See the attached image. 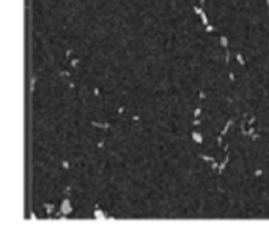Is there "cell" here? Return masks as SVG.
<instances>
[{
  "label": "cell",
  "mask_w": 269,
  "mask_h": 238,
  "mask_svg": "<svg viewBox=\"0 0 269 238\" xmlns=\"http://www.w3.org/2000/svg\"><path fill=\"white\" fill-rule=\"evenodd\" d=\"M71 211H72V206H71V204H69V200L66 199V200H63V204H61V213L69 214Z\"/></svg>",
  "instance_id": "obj_1"
},
{
  "label": "cell",
  "mask_w": 269,
  "mask_h": 238,
  "mask_svg": "<svg viewBox=\"0 0 269 238\" xmlns=\"http://www.w3.org/2000/svg\"><path fill=\"white\" fill-rule=\"evenodd\" d=\"M192 139L195 140L197 144H201V142H203V137H201L200 132H192Z\"/></svg>",
  "instance_id": "obj_2"
}]
</instances>
